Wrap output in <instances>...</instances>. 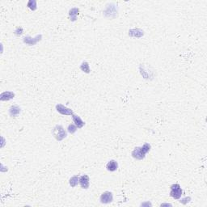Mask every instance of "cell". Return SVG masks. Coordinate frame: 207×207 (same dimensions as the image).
I'll list each match as a JSON object with an SVG mask.
<instances>
[{
  "mask_svg": "<svg viewBox=\"0 0 207 207\" xmlns=\"http://www.w3.org/2000/svg\"><path fill=\"white\" fill-rule=\"evenodd\" d=\"M23 28H21V27H17V28H15V34L16 36H20L22 33H23Z\"/></svg>",
  "mask_w": 207,
  "mask_h": 207,
  "instance_id": "18",
  "label": "cell"
},
{
  "mask_svg": "<svg viewBox=\"0 0 207 207\" xmlns=\"http://www.w3.org/2000/svg\"><path fill=\"white\" fill-rule=\"evenodd\" d=\"M161 205H172L171 204H162Z\"/></svg>",
  "mask_w": 207,
  "mask_h": 207,
  "instance_id": "20",
  "label": "cell"
},
{
  "mask_svg": "<svg viewBox=\"0 0 207 207\" xmlns=\"http://www.w3.org/2000/svg\"><path fill=\"white\" fill-rule=\"evenodd\" d=\"M56 110L62 115H71L72 116L74 114L72 109H68L66 106H64L63 104H58L56 105Z\"/></svg>",
  "mask_w": 207,
  "mask_h": 207,
  "instance_id": "5",
  "label": "cell"
},
{
  "mask_svg": "<svg viewBox=\"0 0 207 207\" xmlns=\"http://www.w3.org/2000/svg\"><path fill=\"white\" fill-rule=\"evenodd\" d=\"M183 193V190L179 184H172L170 187V196L174 199H180Z\"/></svg>",
  "mask_w": 207,
  "mask_h": 207,
  "instance_id": "3",
  "label": "cell"
},
{
  "mask_svg": "<svg viewBox=\"0 0 207 207\" xmlns=\"http://www.w3.org/2000/svg\"><path fill=\"white\" fill-rule=\"evenodd\" d=\"M41 37H42L41 35L37 36L35 38H32L29 36H28V37H25L24 38V42L28 45V46H35L38 41H40L41 40Z\"/></svg>",
  "mask_w": 207,
  "mask_h": 207,
  "instance_id": "7",
  "label": "cell"
},
{
  "mask_svg": "<svg viewBox=\"0 0 207 207\" xmlns=\"http://www.w3.org/2000/svg\"><path fill=\"white\" fill-rule=\"evenodd\" d=\"M15 97V93H13L12 91H4L3 93L0 95V100L2 101H6V100H10L11 99H13Z\"/></svg>",
  "mask_w": 207,
  "mask_h": 207,
  "instance_id": "10",
  "label": "cell"
},
{
  "mask_svg": "<svg viewBox=\"0 0 207 207\" xmlns=\"http://www.w3.org/2000/svg\"><path fill=\"white\" fill-rule=\"evenodd\" d=\"M151 147L149 143H145L143 146L139 147H135L132 151V157L138 160H142L146 157V154L150 151Z\"/></svg>",
  "mask_w": 207,
  "mask_h": 207,
  "instance_id": "1",
  "label": "cell"
},
{
  "mask_svg": "<svg viewBox=\"0 0 207 207\" xmlns=\"http://www.w3.org/2000/svg\"><path fill=\"white\" fill-rule=\"evenodd\" d=\"M100 200L102 204H109L113 201V195L109 191H105L101 194Z\"/></svg>",
  "mask_w": 207,
  "mask_h": 207,
  "instance_id": "4",
  "label": "cell"
},
{
  "mask_svg": "<svg viewBox=\"0 0 207 207\" xmlns=\"http://www.w3.org/2000/svg\"><path fill=\"white\" fill-rule=\"evenodd\" d=\"M106 168L108 171L109 172H115L118 168V163L116 161V160H110L109 161V163L107 164Z\"/></svg>",
  "mask_w": 207,
  "mask_h": 207,
  "instance_id": "11",
  "label": "cell"
},
{
  "mask_svg": "<svg viewBox=\"0 0 207 207\" xmlns=\"http://www.w3.org/2000/svg\"><path fill=\"white\" fill-rule=\"evenodd\" d=\"M20 113V108L17 105H13L9 109V114L12 117H15V116H19V114Z\"/></svg>",
  "mask_w": 207,
  "mask_h": 207,
  "instance_id": "12",
  "label": "cell"
},
{
  "mask_svg": "<svg viewBox=\"0 0 207 207\" xmlns=\"http://www.w3.org/2000/svg\"><path fill=\"white\" fill-rule=\"evenodd\" d=\"M144 35V32L142 29L139 28H134L131 30L129 31V36H130L131 37H136L139 38L142 37Z\"/></svg>",
  "mask_w": 207,
  "mask_h": 207,
  "instance_id": "9",
  "label": "cell"
},
{
  "mask_svg": "<svg viewBox=\"0 0 207 207\" xmlns=\"http://www.w3.org/2000/svg\"><path fill=\"white\" fill-rule=\"evenodd\" d=\"M189 201H190V197H185V198H184V199L180 200V202L182 203V204H187L188 202H189Z\"/></svg>",
  "mask_w": 207,
  "mask_h": 207,
  "instance_id": "19",
  "label": "cell"
},
{
  "mask_svg": "<svg viewBox=\"0 0 207 207\" xmlns=\"http://www.w3.org/2000/svg\"><path fill=\"white\" fill-rule=\"evenodd\" d=\"M78 181H79V176L76 175V176H74V177H72L71 179H70V180H69V184H70V185H71V187L75 188L78 185Z\"/></svg>",
  "mask_w": 207,
  "mask_h": 207,
  "instance_id": "13",
  "label": "cell"
},
{
  "mask_svg": "<svg viewBox=\"0 0 207 207\" xmlns=\"http://www.w3.org/2000/svg\"><path fill=\"white\" fill-rule=\"evenodd\" d=\"M72 119H73V121L74 123H75V125L78 128H79V129H80V128H83V127L85 126V122H84V121L81 119L80 116H78V115L73 114V115H72Z\"/></svg>",
  "mask_w": 207,
  "mask_h": 207,
  "instance_id": "8",
  "label": "cell"
},
{
  "mask_svg": "<svg viewBox=\"0 0 207 207\" xmlns=\"http://www.w3.org/2000/svg\"><path fill=\"white\" fill-rule=\"evenodd\" d=\"M80 69L85 73H90V66H89V64L88 62H83V63L81 64Z\"/></svg>",
  "mask_w": 207,
  "mask_h": 207,
  "instance_id": "15",
  "label": "cell"
},
{
  "mask_svg": "<svg viewBox=\"0 0 207 207\" xmlns=\"http://www.w3.org/2000/svg\"><path fill=\"white\" fill-rule=\"evenodd\" d=\"M52 134L56 139V140H58V141H62L64 139H66V136H67V133L63 128V126L61 125H57L54 126V128L52 130Z\"/></svg>",
  "mask_w": 207,
  "mask_h": 207,
  "instance_id": "2",
  "label": "cell"
},
{
  "mask_svg": "<svg viewBox=\"0 0 207 207\" xmlns=\"http://www.w3.org/2000/svg\"><path fill=\"white\" fill-rule=\"evenodd\" d=\"M78 11H79V10H78V8H72V9L70 11L69 15H70L71 20H72V21H75L76 19H77V15H78Z\"/></svg>",
  "mask_w": 207,
  "mask_h": 207,
  "instance_id": "14",
  "label": "cell"
},
{
  "mask_svg": "<svg viewBox=\"0 0 207 207\" xmlns=\"http://www.w3.org/2000/svg\"><path fill=\"white\" fill-rule=\"evenodd\" d=\"M78 184H80L82 189H88L89 186H90V178H89L88 176V175H83V176L79 177Z\"/></svg>",
  "mask_w": 207,
  "mask_h": 207,
  "instance_id": "6",
  "label": "cell"
},
{
  "mask_svg": "<svg viewBox=\"0 0 207 207\" xmlns=\"http://www.w3.org/2000/svg\"><path fill=\"white\" fill-rule=\"evenodd\" d=\"M28 7L30 8L31 10L35 11L37 9V2L35 0H30L28 3Z\"/></svg>",
  "mask_w": 207,
  "mask_h": 207,
  "instance_id": "17",
  "label": "cell"
},
{
  "mask_svg": "<svg viewBox=\"0 0 207 207\" xmlns=\"http://www.w3.org/2000/svg\"><path fill=\"white\" fill-rule=\"evenodd\" d=\"M77 129H78V127L76 126L75 124H71V125H69L68 128H67V131H68L70 134H73L77 131Z\"/></svg>",
  "mask_w": 207,
  "mask_h": 207,
  "instance_id": "16",
  "label": "cell"
}]
</instances>
